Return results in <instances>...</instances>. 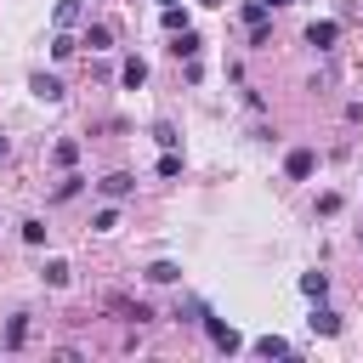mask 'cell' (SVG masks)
<instances>
[{"label":"cell","instance_id":"9c48e42d","mask_svg":"<svg viewBox=\"0 0 363 363\" xmlns=\"http://www.w3.org/2000/svg\"><path fill=\"white\" fill-rule=\"evenodd\" d=\"M23 340H28V312H17V318L6 323V352H17Z\"/></svg>","mask_w":363,"mask_h":363},{"label":"cell","instance_id":"603a6c76","mask_svg":"<svg viewBox=\"0 0 363 363\" xmlns=\"http://www.w3.org/2000/svg\"><path fill=\"white\" fill-rule=\"evenodd\" d=\"M6 153H11V142H6V136H0V159H6Z\"/></svg>","mask_w":363,"mask_h":363},{"label":"cell","instance_id":"7a4b0ae2","mask_svg":"<svg viewBox=\"0 0 363 363\" xmlns=\"http://www.w3.org/2000/svg\"><path fill=\"white\" fill-rule=\"evenodd\" d=\"M199 323H204V335H210L221 352H238V329H233V323H221V318H210V312H204Z\"/></svg>","mask_w":363,"mask_h":363},{"label":"cell","instance_id":"d4e9b609","mask_svg":"<svg viewBox=\"0 0 363 363\" xmlns=\"http://www.w3.org/2000/svg\"><path fill=\"white\" fill-rule=\"evenodd\" d=\"M199 6H221V0H199Z\"/></svg>","mask_w":363,"mask_h":363},{"label":"cell","instance_id":"277c9868","mask_svg":"<svg viewBox=\"0 0 363 363\" xmlns=\"http://www.w3.org/2000/svg\"><path fill=\"white\" fill-rule=\"evenodd\" d=\"M170 57H176V62H193V57H199V34H193V28L170 34Z\"/></svg>","mask_w":363,"mask_h":363},{"label":"cell","instance_id":"ac0fdd59","mask_svg":"<svg viewBox=\"0 0 363 363\" xmlns=\"http://www.w3.org/2000/svg\"><path fill=\"white\" fill-rule=\"evenodd\" d=\"M79 23V0H57V28H74Z\"/></svg>","mask_w":363,"mask_h":363},{"label":"cell","instance_id":"2e32d148","mask_svg":"<svg viewBox=\"0 0 363 363\" xmlns=\"http://www.w3.org/2000/svg\"><path fill=\"white\" fill-rule=\"evenodd\" d=\"M159 23H164V34H182V28H187V11H182V6H164Z\"/></svg>","mask_w":363,"mask_h":363},{"label":"cell","instance_id":"44dd1931","mask_svg":"<svg viewBox=\"0 0 363 363\" xmlns=\"http://www.w3.org/2000/svg\"><path fill=\"white\" fill-rule=\"evenodd\" d=\"M153 136H159V147H176V142H182V136H176V125H164V119L153 125Z\"/></svg>","mask_w":363,"mask_h":363},{"label":"cell","instance_id":"ba28073f","mask_svg":"<svg viewBox=\"0 0 363 363\" xmlns=\"http://www.w3.org/2000/svg\"><path fill=\"white\" fill-rule=\"evenodd\" d=\"M96 187H102V193H108V199H125V193H130V187H136V176H125V170H113V176H102V182H96Z\"/></svg>","mask_w":363,"mask_h":363},{"label":"cell","instance_id":"5bb4252c","mask_svg":"<svg viewBox=\"0 0 363 363\" xmlns=\"http://www.w3.org/2000/svg\"><path fill=\"white\" fill-rule=\"evenodd\" d=\"M267 17H272L267 0H250V6H244V23H250V28H267Z\"/></svg>","mask_w":363,"mask_h":363},{"label":"cell","instance_id":"d6986e66","mask_svg":"<svg viewBox=\"0 0 363 363\" xmlns=\"http://www.w3.org/2000/svg\"><path fill=\"white\" fill-rule=\"evenodd\" d=\"M45 284L62 289V284H68V261H45Z\"/></svg>","mask_w":363,"mask_h":363},{"label":"cell","instance_id":"e0dca14e","mask_svg":"<svg viewBox=\"0 0 363 363\" xmlns=\"http://www.w3.org/2000/svg\"><path fill=\"white\" fill-rule=\"evenodd\" d=\"M51 159H57L62 170H74V159H79V142H57V147H51Z\"/></svg>","mask_w":363,"mask_h":363},{"label":"cell","instance_id":"7c38bea8","mask_svg":"<svg viewBox=\"0 0 363 363\" xmlns=\"http://www.w3.org/2000/svg\"><path fill=\"white\" fill-rule=\"evenodd\" d=\"M119 79H125V85L136 91V85L147 79V62H142V57H125V68H119Z\"/></svg>","mask_w":363,"mask_h":363},{"label":"cell","instance_id":"ffe728a7","mask_svg":"<svg viewBox=\"0 0 363 363\" xmlns=\"http://www.w3.org/2000/svg\"><path fill=\"white\" fill-rule=\"evenodd\" d=\"M113 306H119V312H125V318H130V323H147V318H153V312H147V306H142V301H136V306H130V301H113Z\"/></svg>","mask_w":363,"mask_h":363},{"label":"cell","instance_id":"3957f363","mask_svg":"<svg viewBox=\"0 0 363 363\" xmlns=\"http://www.w3.org/2000/svg\"><path fill=\"white\" fill-rule=\"evenodd\" d=\"M284 170H289L295 182H306V176L318 170V153H312V147H289V159H284Z\"/></svg>","mask_w":363,"mask_h":363},{"label":"cell","instance_id":"9a60e30c","mask_svg":"<svg viewBox=\"0 0 363 363\" xmlns=\"http://www.w3.org/2000/svg\"><path fill=\"white\" fill-rule=\"evenodd\" d=\"M147 278H153V284H176V278H182V267H176V261H153V267H147Z\"/></svg>","mask_w":363,"mask_h":363},{"label":"cell","instance_id":"4fadbf2b","mask_svg":"<svg viewBox=\"0 0 363 363\" xmlns=\"http://www.w3.org/2000/svg\"><path fill=\"white\" fill-rule=\"evenodd\" d=\"M323 289H329L323 272H301V295H306V301H323Z\"/></svg>","mask_w":363,"mask_h":363},{"label":"cell","instance_id":"30bf717a","mask_svg":"<svg viewBox=\"0 0 363 363\" xmlns=\"http://www.w3.org/2000/svg\"><path fill=\"white\" fill-rule=\"evenodd\" d=\"M255 357H289V340L284 335H261L255 340Z\"/></svg>","mask_w":363,"mask_h":363},{"label":"cell","instance_id":"8992f818","mask_svg":"<svg viewBox=\"0 0 363 363\" xmlns=\"http://www.w3.org/2000/svg\"><path fill=\"white\" fill-rule=\"evenodd\" d=\"M79 45H91V51H108V45H113V28H108V23H85Z\"/></svg>","mask_w":363,"mask_h":363},{"label":"cell","instance_id":"cb8c5ba5","mask_svg":"<svg viewBox=\"0 0 363 363\" xmlns=\"http://www.w3.org/2000/svg\"><path fill=\"white\" fill-rule=\"evenodd\" d=\"M267 6H272V11H278V6H289V0H267Z\"/></svg>","mask_w":363,"mask_h":363},{"label":"cell","instance_id":"6da1fadb","mask_svg":"<svg viewBox=\"0 0 363 363\" xmlns=\"http://www.w3.org/2000/svg\"><path fill=\"white\" fill-rule=\"evenodd\" d=\"M335 40H340V23H335V17H312V23H306V45H312V51H329Z\"/></svg>","mask_w":363,"mask_h":363},{"label":"cell","instance_id":"52a82bcc","mask_svg":"<svg viewBox=\"0 0 363 363\" xmlns=\"http://www.w3.org/2000/svg\"><path fill=\"white\" fill-rule=\"evenodd\" d=\"M306 323H312V335H340V318H335V312H329L323 301L312 306V318H306Z\"/></svg>","mask_w":363,"mask_h":363},{"label":"cell","instance_id":"5b68a950","mask_svg":"<svg viewBox=\"0 0 363 363\" xmlns=\"http://www.w3.org/2000/svg\"><path fill=\"white\" fill-rule=\"evenodd\" d=\"M28 91H34L40 102H62V79H57V74H34V79H28Z\"/></svg>","mask_w":363,"mask_h":363},{"label":"cell","instance_id":"484cf974","mask_svg":"<svg viewBox=\"0 0 363 363\" xmlns=\"http://www.w3.org/2000/svg\"><path fill=\"white\" fill-rule=\"evenodd\" d=\"M164 6H176V0H164Z\"/></svg>","mask_w":363,"mask_h":363},{"label":"cell","instance_id":"8fae6325","mask_svg":"<svg viewBox=\"0 0 363 363\" xmlns=\"http://www.w3.org/2000/svg\"><path fill=\"white\" fill-rule=\"evenodd\" d=\"M74 51H79V40H74L68 28H57V40H51V57H57V62H68Z\"/></svg>","mask_w":363,"mask_h":363},{"label":"cell","instance_id":"7402d4cb","mask_svg":"<svg viewBox=\"0 0 363 363\" xmlns=\"http://www.w3.org/2000/svg\"><path fill=\"white\" fill-rule=\"evenodd\" d=\"M23 238L28 244H45V221H23Z\"/></svg>","mask_w":363,"mask_h":363}]
</instances>
